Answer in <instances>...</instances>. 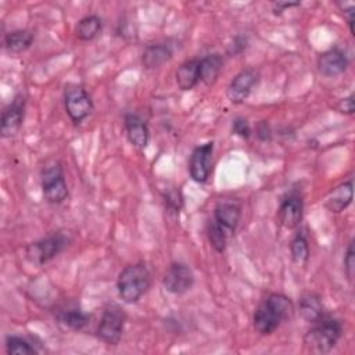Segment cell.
Instances as JSON below:
<instances>
[{
    "label": "cell",
    "instance_id": "cell-29",
    "mask_svg": "<svg viewBox=\"0 0 355 355\" xmlns=\"http://www.w3.org/2000/svg\"><path fill=\"white\" fill-rule=\"evenodd\" d=\"M251 126L248 121L243 116H237L232 121V133L236 136H240L241 139H250L251 137Z\"/></svg>",
    "mask_w": 355,
    "mask_h": 355
},
{
    "label": "cell",
    "instance_id": "cell-28",
    "mask_svg": "<svg viewBox=\"0 0 355 355\" xmlns=\"http://www.w3.org/2000/svg\"><path fill=\"white\" fill-rule=\"evenodd\" d=\"M344 272L349 282L354 279L355 273V251H354V240H351L347 245L345 255H344Z\"/></svg>",
    "mask_w": 355,
    "mask_h": 355
},
{
    "label": "cell",
    "instance_id": "cell-32",
    "mask_svg": "<svg viewBox=\"0 0 355 355\" xmlns=\"http://www.w3.org/2000/svg\"><path fill=\"white\" fill-rule=\"evenodd\" d=\"M245 46H247V37L236 36L233 39V43L229 46V53L230 54H239L245 49Z\"/></svg>",
    "mask_w": 355,
    "mask_h": 355
},
{
    "label": "cell",
    "instance_id": "cell-9",
    "mask_svg": "<svg viewBox=\"0 0 355 355\" xmlns=\"http://www.w3.org/2000/svg\"><path fill=\"white\" fill-rule=\"evenodd\" d=\"M193 284L194 273L190 266L183 262H172L162 277V286L165 287V290L175 295H182L187 293L193 287Z\"/></svg>",
    "mask_w": 355,
    "mask_h": 355
},
{
    "label": "cell",
    "instance_id": "cell-2",
    "mask_svg": "<svg viewBox=\"0 0 355 355\" xmlns=\"http://www.w3.org/2000/svg\"><path fill=\"white\" fill-rule=\"evenodd\" d=\"M343 334V323L337 318L324 315L311 323V329L304 334L302 343L311 354H327L338 343Z\"/></svg>",
    "mask_w": 355,
    "mask_h": 355
},
{
    "label": "cell",
    "instance_id": "cell-34",
    "mask_svg": "<svg viewBox=\"0 0 355 355\" xmlns=\"http://www.w3.org/2000/svg\"><path fill=\"white\" fill-rule=\"evenodd\" d=\"M275 14H282L286 8H291L295 6H300L298 1H276L272 4Z\"/></svg>",
    "mask_w": 355,
    "mask_h": 355
},
{
    "label": "cell",
    "instance_id": "cell-7",
    "mask_svg": "<svg viewBox=\"0 0 355 355\" xmlns=\"http://www.w3.org/2000/svg\"><path fill=\"white\" fill-rule=\"evenodd\" d=\"M64 107L73 125H79L92 114L94 104L82 85H68L64 92Z\"/></svg>",
    "mask_w": 355,
    "mask_h": 355
},
{
    "label": "cell",
    "instance_id": "cell-30",
    "mask_svg": "<svg viewBox=\"0 0 355 355\" xmlns=\"http://www.w3.org/2000/svg\"><path fill=\"white\" fill-rule=\"evenodd\" d=\"M336 110L341 114H345V115H352L355 112V103H354V93H349L347 97L341 98L337 105H336Z\"/></svg>",
    "mask_w": 355,
    "mask_h": 355
},
{
    "label": "cell",
    "instance_id": "cell-8",
    "mask_svg": "<svg viewBox=\"0 0 355 355\" xmlns=\"http://www.w3.org/2000/svg\"><path fill=\"white\" fill-rule=\"evenodd\" d=\"M304 215V197L298 190L287 191L277 209V218L283 227L295 229L300 226Z\"/></svg>",
    "mask_w": 355,
    "mask_h": 355
},
{
    "label": "cell",
    "instance_id": "cell-26",
    "mask_svg": "<svg viewBox=\"0 0 355 355\" xmlns=\"http://www.w3.org/2000/svg\"><path fill=\"white\" fill-rule=\"evenodd\" d=\"M4 347L6 352L10 355H31L37 352L26 338L19 336H7Z\"/></svg>",
    "mask_w": 355,
    "mask_h": 355
},
{
    "label": "cell",
    "instance_id": "cell-15",
    "mask_svg": "<svg viewBox=\"0 0 355 355\" xmlns=\"http://www.w3.org/2000/svg\"><path fill=\"white\" fill-rule=\"evenodd\" d=\"M123 128L126 132V137L133 147H136L137 150H143L147 147L150 140V130L141 116L133 112L125 114Z\"/></svg>",
    "mask_w": 355,
    "mask_h": 355
},
{
    "label": "cell",
    "instance_id": "cell-22",
    "mask_svg": "<svg viewBox=\"0 0 355 355\" xmlns=\"http://www.w3.org/2000/svg\"><path fill=\"white\" fill-rule=\"evenodd\" d=\"M103 19L97 14H90L80 18L75 26V35L82 42H90L100 35Z\"/></svg>",
    "mask_w": 355,
    "mask_h": 355
},
{
    "label": "cell",
    "instance_id": "cell-16",
    "mask_svg": "<svg viewBox=\"0 0 355 355\" xmlns=\"http://www.w3.org/2000/svg\"><path fill=\"white\" fill-rule=\"evenodd\" d=\"M352 194H354V184H352V179L349 178L348 180L333 187L326 194L324 207L333 214H340L344 209H347L348 205L352 202Z\"/></svg>",
    "mask_w": 355,
    "mask_h": 355
},
{
    "label": "cell",
    "instance_id": "cell-33",
    "mask_svg": "<svg viewBox=\"0 0 355 355\" xmlns=\"http://www.w3.org/2000/svg\"><path fill=\"white\" fill-rule=\"evenodd\" d=\"M343 14L344 17L347 18V22H348V26H349V32L351 35H354V17H355V7L352 4H349L348 7L343 8Z\"/></svg>",
    "mask_w": 355,
    "mask_h": 355
},
{
    "label": "cell",
    "instance_id": "cell-20",
    "mask_svg": "<svg viewBox=\"0 0 355 355\" xmlns=\"http://www.w3.org/2000/svg\"><path fill=\"white\" fill-rule=\"evenodd\" d=\"M35 40V33L29 29H15L4 35V49L11 54L28 50Z\"/></svg>",
    "mask_w": 355,
    "mask_h": 355
},
{
    "label": "cell",
    "instance_id": "cell-12",
    "mask_svg": "<svg viewBox=\"0 0 355 355\" xmlns=\"http://www.w3.org/2000/svg\"><path fill=\"white\" fill-rule=\"evenodd\" d=\"M259 80V72L255 68L241 69L229 83L226 94L230 103L241 104L251 94L254 86Z\"/></svg>",
    "mask_w": 355,
    "mask_h": 355
},
{
    "label": "cell",
    "instance_id": "cell-3",
    "mask_svg": "<svg viewBox=\"0 0 355 355\" xmlns=\"http://www.w3.org/2000/svg\"><path fill=\"white\" fill-rule=\"evenodd\" d=\"M151 286V272L144 262L126 265L118 275L116 290L126 304L137 302Z\"/></svg>",
    "mask_w": 355,
    "mask_h": 355
},
{
    "label": "cell",
    "instance_id": "cell-19",
    "mask_svg": "<svg viewBox=\"0 0 355 355\" xmlns=\"http://www.w3.org/2000/svg\"><path fill=\"white\" fill-rule=\"evenodd\" d=\"M298 312L308 323H313L326 315L322 298L316 293H305L300 297Z\"/></svg>",
    "mask_w": 355,
    "mask_h": 355
},
{
    "label": "cell",
    "instance_id": "cell-21",
    "mask_svg": "<svg viewBox=\"0 0 355 355\" xmlns=\"http://www.w3.org/2000/svg\"><path fill=\"white\" fill-rule=\"evenodd\" d=\"M222 65H223V58L218 53H212L200 58L201 82H204L207 86H212L222 71Z\"/></svg>",
    "mask_w": 355,
    "mask_h": 355
},
{
    "label": "cell",
    "instance_id": "cell-14",
    "mask_svg": "<svg viewBox=\"0 0 355 355\" xmlns=\"http://www.w3.org/2000/svg\"><path fill=\"white\" fill-rule=\"evenodd\" d=\"M318 71L327 78H334L345 72L348 68V58L343 50L333 47L319 54L316 60Z\"/></svg>",
    "mask_w": 355,
    "mask_h": 355
},
{
    "label": "cell",
    "instance_id": "cell-5",
    "mask_svg": "<svg viewBox=\"0 0 355 355\" xmlns=\"http://www.w3.org/2000/svg\"><path fill=\"white\" fill-rule=\"evenodd\" d=\"M40 186L47 202L57 205L67 200L69 191L62 165L58 161H51L43 166L40 172Z\"/></svg>",
    "mask_w": 355,
    "mask_h": 355
},
{
    "label": "cell",
    "instance_id": "cell-23",
    "mask_svg": "<svg viewBox=\"0 0 355 355\" xmlns=\"http://www.w3.org/2000/svg\"><path fill=\"white\" fill-rule=\"evenodd\" d=\"M290 254H291V259L295 265L300 266H305L309 261V243L308 239L305 236V233L302 230H298L294 237L290 241Z\"/></svg>",
    "mask_w": 355,
    "mask_h": 355
},
{
    "label": "cell",
    "instance_id": "cell-11",
    "mask_svg": "<svg viewBox=\"0 0 355 355\" xmlns=\"http://www.w3.org/2000/svg\"><path fill=\"white\" fill-rule=\"evenodd\" d=\"M25 107H26V100L25 96L17 94L4 108L1 112V119H0V133L1 137H11L22 126L24 116H25Z\"/></svg>",
    "mask_w": 355,
    "mask_h": 355
},
{
    "label": "cell",
    "instance_id": "cell-24",
    "mask_svg": "<svg viewBox=\"0 0 355 355\" xmlns=\"http://www.w3.org/2000/svg\"><path fill=\"white\" fill-rule=\"evenodd\" d=\"M57 319L67 327L79 331L86 327L90 320V315L82 311L80 308H67L57 312Z\"/></svg>",
    "mask_w": 355,
    "mask_h": 355
},
{
    "label": "cell",
    "instance_id": "cell-1",
    "mask_svg": "<svg viewBox=\"0 0 355 355\" xmlns=\"http://www.w3.org/2000/svg\"><path fill=\"white\" fill-rule=\"evenodd\" d=\"M293 301L282 293L268 294L252 315L254 330L261 336H270L294 315Z\"/></svg>",
    "mask_w": 355,
    "mask_h": 355
},
{
    "label": "cell",
    "instance_id": "cell-13",
    "mask_svg": "<svg viewBox=\"0 0 355 355\" xmlns=\"http://www.w3.org/2000/svg\"><path fill=\"white\" fill-rule=\"evenodd\" d=\"M241 218V202L234 198L219 200L212 212V219L227 232L229 236H233Z\"/></svg>",
    "mask_w": 355,
    "mask_h": 355
},
{
    "label": "cell",
    "instance_id": "cell-27",
    "mask_svg": "<svg viewBox=\"0 0 355 355\" xmlns=\"http://www.w3.org/2000/svg\"><path fill=\"white\" fill-rule=\"evenodd\" d=\"M162 200L165 204V208L171 212L179 214V211L183 207V196L179 187H169L162 193Z\"/></svg>",
    "mask_w": 355,
    "mask_h": 355
},
{
    "label": "cell",
    "instance_id": "cell-25",
    "mask_svg": "<svg viewBox=\"0 0 355 355\" xmlns=\"http://www.w3.org/2000/svg\"><path fill=\"white\" fill-rule=\"evenodd\" d=\"M207 237L209 244L212 245V248L216 252H223L227 247V240H229V234L225 229H222L212 218L208 220L207 223Z\"/></svg>",
    "mask_w": 355,
    "mask_h": 355
},
{
    "label": "cell",
    "instance_id": "cell-17",
    "mask_svg": "<svg viewBox=\"0 0 355 355\" xmlns=\"http://www.w3.org/2000/svg\"><path fill=\"white\" fill-rule=\"evenodd\" d=\"M175 79L180 90L187 92L194 89L197 83L201 80L200 58H190L182 62L175 72Z\"/></svg>",
    "mask_w": 355,
    "mask_h": 355
},
{
    "label": "cell",
    "instance_id": "cell-6",
    "mask_svg": "<svg viewBox=\"0 0 355 355\" xmlns=\"http://www.w3.org/2000/svg\"><path fill=\"white\" fill-rule=\"evenodd\" d=\"M125 320V311L118 304H108L101 313L96 330L97 337L108 345H116L122 338Z\"/></svg>",
    "mask_w": 355,
    "mask_h": 355
},
{
    "label": "cell",
    "instance_id": "cell-18",
    "mask_svg": "<svg viewBox=\"0 0 355 355\" xmlns=\"http://www.w3.org/2000/svg\"><path fill=\"white\" fill-rule=\"evenodd\" d=\"M173 50L168 43H154L148 44L141 55L143 67L147 69H155L171 61Z\"/></svg>",
    "mask_w": 355,
    "mask_h": 355
},
{
    "label": "cell",
    "instance_id": "cell-4",
    "mask_svg": "<svg viewBox=\"0 0 355 355\" xmlns=\"http://www.w3.org/2000/svg\"><path fill=\"white\" fill-rule=\"evenodd\" d=\"M71 241L72 239L67 232H54L43 239L29 243L25 247V257L31 263L42 266L61 254Z\"/></svg>",
    "mask_w": 355,
    "mask_h": 355
},
{
    "label": "cell",
    "instance_id": "cell-31",
    "mask_svg": "<svg viewBox=\"0 0 355 355\" xmlns=\"http://www.w3.org/2000/svg\"><path fill=\"white\" fill-rule=\"evenodd\" d=\"M270 136H272V130L268 121H261L257 125V137L262 141H266V140H270Z\"/></svg>",
    "mask_w": 355,
    "mask_h": 355
},
{
    "label": "cell",
    "instance_id": "cell-10",
    "mask_svg": "<svg viewBox=\"0 0 355 355\" xmlns=\"http://www.w3.org/2000/svg\"><path fill=\"white\" fill-rule=\"evenodd\" d=\"M214 141L194 147L189 159V173L196 183H205L211 175Z\"/></svg>",
    "mask_w": 355,
    "mask_h": 355
}]
</instances>
